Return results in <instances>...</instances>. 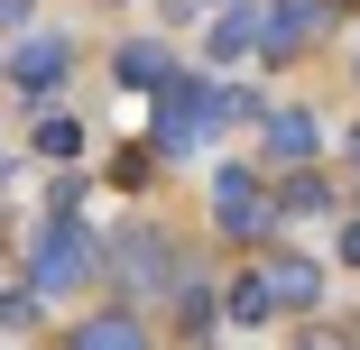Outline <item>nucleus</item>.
I'll list each match as a JSON object with an SVG mask.
<instances>
[{
	"label": "nucleus",
	"instance_id": "obj_5",
	"mask_svg": "<svg viewBox=\"0 0 360 350\" xmlns=\"http://www.w3.org/2000/svg\"><path fill=\"white\" fill-rule=\"evenodd\" d=\"M56 74H65V37H19V46H10V83L46 93Z\"/></svg>",
	"mask_w": 360,
	"mask_h": 350
},
{
	"label": "nucleus",
	"instance_id": "obj_7",
	"mask_svg": "<svg viewBox=\"0 0 360 350\" xmlns=\"http://www.w3.org/2000/svg\"><path fill=\"white\" fill-rule=\"evenodd\" d=\"M129 258H120V276H129V286H167V240H148V231H139V240H120Z\"/></svg>",
	"mask_w": 360,
	"mask_h": 350
},
{
	"label": "nucleus",
	"instance_id": "obj_6",
	"mask_svg": "<svg viewBox=\"0 0 360 350\" xmlns=\"http://www.w3.org/2000/svg\"><path fill=\"white\" fill-rule=\"evenodd\" d=\"M75 350H148V332L129 314H93V323H75Z\"/></svg>",
	"mask_w": 360,
	"mask_h": 350
},
{
	"label": "nucleus",
	"instance_id": "obj_1",
	"mask_svg": "<svg viewBox=\"0 0 360 350\" xmlns=\"http://www.w3.org/2000/svg\"><path fill=\"white\" fill-rule=\"evenodd\" d=\"M240 111H259V102H250V93H212V83H167L158 148H194L203 129H222V120H240Z\"/></svg>",
	"mask_w": 360,
	"mask_h": 350
},
{
	"label": "nucleus",
	"instance_id": "obj_11",
	"mask_svg": "<svg viewBox=\"0 0 360 350\" xmlns=\"http://www.w3.org/2000/svg\"><path fill=\"white\" fill-rule=\"evenodd\" d=\"M120 74H129V83H158V93L176 83V74H167V55H158V46H129V55H120Z\"/></svg>",
	"mask_w": 360,
	"mask_h": 350
},
{
	"label": "nucleus",
	"instance_id": "obj_12",
	"mask_svg": "<svg viewBox=\"0 0 360 350\" xmlns=\"http://www.w3.org/2000/svg\"><path fill=\"white\" fill-rule=\"evenodd\" d=\"M277 203H286V213H333V184H314V175H286V194H277Z\"/></svg>",
	"mask_w": 360,
	"mask_h": 350
},
{
	"label": "nucleus",
	"instance_id": "obj_14",
	"mask_svg": "<svg viewBox=\"0 0 360 350\" xmlns=\"http://www.w3.org/2000/svg\"><path fill=\"white\" fill-rule=\"evenodd\" d=\"M37 148H46V157H75L84 129H75V120H37Z\"/></svg>",
	"mask_w": 360,
	"mask_h": 350
},
{
	"label": "nucleus",
	"instance_id": "obj_4",
	"mask_svg": "<svg viewBox=\"0 0 360 350\" xmlns=\"http://www.w3.org/2000/svg\"><path fill=\"white\" fill-rule=\"evenodd\" d=\"M84 267H93V240H75L65 222H56V231L37 240V286H75Z\"/></svg>",
	"mask_w": 360,
	"mask_h": 350
},
{
	"label": "nucleus",
	"instance_id": "obj_3",
	"mask_svg": "<svg viewBox=\"0 0 360 350\" xmlns=\"http://www.w3.org/2000/svg\"><path fill=\"white\" fill-rule=\"evenodd\" d=\"M212 213H222V231H268V203H259V175L222 166V175H212Z\"/></svg>",
	"mask_w": 360,
	"mask_h": 350
},
{
	"label": "nucleus",
	"instance_id": "obj_2",
	"mask_svg": "<svg viewBox=\"0 0 360 350\" xmlns=\"http://www.w3.org/2000/svg\"><path fill=\"white\" fill-rule=\"evenodd\" d=\"M323 19H333V0H277V10H268V28H259V46H268V55H296Z\"/></svg>",
	"mask_w": 360,
	"mask_h": 350
},
{
	"label": "nucleus",
	"instance_id": "obj_9",
	"mask_svg": "<svg viewBox=\"0 0 360 350\" xmlns=\"http://www.w3.org/2000/svg\"><path fill=\"white\" fill-rule=\"evenodd\" d=\"M268 286H277L286 304H314V295H323V276H314L305 258H277V276H268Z\"/></svg>",
	"mask_w": 360,
	"mask_h": 350
},
{
	"label": "nucleus",
	"instance_id": "obj_13",
	"mask_svg": "<svg viewBox=\"0 0 360 350\" xmlns=\"http://www.w3.org/2000/svg\"><path fill=\"white\" fill-rule=\"evenodd\" d=\"M268 304H277V286H268V276H240V286H231V314H240V323H259Z\"/></svg>",
	"mask_w": 360,
	"mask_h": 350
},
{
	"label": "nucleus",
	"instance_id": "obj_8",
	"mask_svg": "<svg viewBox=\"0 0 360 350\" xmlns=\"http://www.w3.org/2000/svg\"><path fill=\"white\" fill-rule=\"evenodd\" d=\"M268 148H277V157H305V148H314V120H305V111H268Z\"/></svg>",
	"mask_w": 360,
	"mask_h": 350
},
{
	"label": "nucleus",
	"instance_id": "obj_10",
	"mask_svg": "<svg viewBox=\"0 0 360 350\" xmlns=\"http://www.w3.org/2000/svg\"><path fill=\"white\" fill-rule=\"evenodd\" d=\"M259 28H268L259 10H222V28H212V46H222V55H240V46H250Z\"/></svg>",
	"mask_w": 360,
	"mask_h": 350
},
{
	"label": "nucleus",
	"instance_id": "obj_15",
	"mask_svg": "<svg viewBox=\"0 0 360 350\" xmlns=\"http://www.w3.org/2000/svg\"><path fill=\"white\" fill-rule=\"evenodd\" d=\"M342 258H351V267H360V222H351V231H342Z\"/></svg>",
	"mask_w": 360,
	"mask_h": 350
}]
</instances>
